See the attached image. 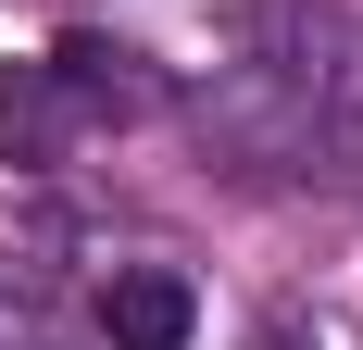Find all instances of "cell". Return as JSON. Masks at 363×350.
Returning a JSON list of instances; mask_svg holds the SVG:
<instances>
[{
    "label": "cell",
    "instance_id": "6da1fadb",
    "mask_svg": "<svg viewBox=\"0 0 363 350\" xmlns=\"http://www.w3.org/2000/svg\"><path fill=\"white\" fill-rule=\"evenodd\" d=\"M201 300H188L176 263H113L101 276V350H188Z\"/></svg>",
    "mask_w": 363,
    "mask_h": 350
},
{
    "label": "cell",
    "instance_id": "7a4b0ae2",
    "mask_svg": "<svg viewBox=\"0 0 363 350\" xmlns=\"http://www.w3.org/2000/svg\"><path fill=\"white\" fill-rule=\"evenodd\" d=\"M50 75H63L75 125H138V113L163 101V75H150L125 38H63V50H50Z\"/></svg>",
    "mask_w": 363,
    "mask_h": 350
},
{
    "label": "cell",
    "instance_id": "3957f363",
    "mask_svg": "<svg viewBox=\"0 0 363 350\" xmlns=\"http://www.w3.org/2000/svg\"><path fill=\"white\" fill-rule=\"evenodd\" d=\"M63 150H75L63 75H50V63H0V163H13V175H50Z\"/></svg>",
    "mask_w": 363,
    "mask_h": 350
},
{
    "label": "cell",
    "instance_id": "277c9868",
    "mask_svg": "<svg viewBox=\"0 0 363 350\" xmlns=\"http://www.w3.org/2000/svg\"><path fill=\"white\" fill-rule=\"evenodd\" d=\"M251 350H313V338H301V313H263V325H251Z\"/></svg>",
    "mask_w": 363,
    "mask_h": 350
},
{
    "label": "cell",
    "instance_id": "5b68a950",
    "mask_svg": "<svg viewBox=\"0 0 363 350\" xmlns=\"http://www.w3.org/2000/svg\"><path fill=\"white\" fill-rule=\"evenodd\" d=\"M0 350H63V338H38V325H26V338H0Z\"/></svg>",
    "mask_w": 363,
    "mask_h": 350
}]
</instances>
